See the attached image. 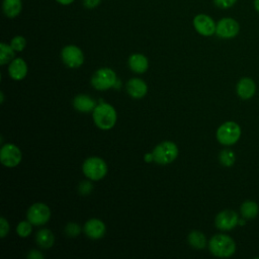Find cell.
I'll return each mask as SVG.
<instances>
[{
    "instance_id": "6da1fadb",
    "label": "cell",
    "mask_w": 259,
    "mask_h": 259,
    "mask_svg": "<svg viewBox=\"0 0 259 259\" xmlns=\"http://www.w3.org/2000/svg\"><path fill=\"white\" fill-rule=\"evenodd\" d=\"M208 248L212 255L220 258H228L235 254L236 243L226 234H215L208 242Z\"/></svg>"
},
{
    "instance_id": "7a4b0ae2",
    "label": "cell",
    "mask_w": 259,
    "mask_h": 259,
    "mask_svg": "<svg viewBox=\"0 0 259 259\" xmlns=\"http://www.w3.org/2000/svg\"><path fill=\"white\" fill-rule=\"evenodd\" d=\"M241 126L233 120H229L221 124L215 133L217 140L223 146L235 145L241 138Z\"/></svg>"
},
{
    "instance_id": "3957f363",
    "label": "cell",
    "mask_w": 259,
    "mask_h": 259,
    "mask_svg": "<svg viewBox=\"0 0 259 259\" xmlns=\"http://www.w3.org/2000/svg\"><path fill=\"white\" fill-rule=\"evenodd\" d=\"M93 120L101 130H110L116 122V111L108 103H101L93 110Z\"/></svg>"
},
{
    "instance_id": "277c9868",
    "label": "cell",
    "mask_w": 259,
    "mask_h": 259,
    "mask_svg": "<svg viewBox=\"0 0 259 259\" xmlns=\"http://www.w3.org/2000/svg\"><path fill=\"white\" fill-rule=\"evenodd\" d=\"M154 161L161 165H166L173 162L178 156V148L173 142H163L156 146L153 150Z\"/></svg>"
},
{
    "instance_id": "5b68a950",
    "label": "cell",
    "mask_w": 259,
    "mask_h": 259,
    "mask_svg": "<svg viewBox=\"0 0 259 259\" xmlns=\"http://www.w3.org/2000/svg\"><path fill=\"white\" fill-rule=\"evenodd\" d=\"M83 173L91 180H100L107 173L106 163L98 157H90L86 159L82 166Z\"/></svg>"
},
{
    "instance_id": "8992f818",
    "label": "cell",
    "mask_w": 259,
    "mask_h": 259,
    "mask_svg": "<svg viewBox=\"0 0 259 259\" xmlns=\"http://www.w3.org/2000/svg\"><path fill=\"white\" fill-rule=\"evenodd\" d=\"M116 82V75L114 71L109 68H101L97 70L91 79L92 86L97 90H107L110 87H114Z\"/></svg>"
},
{
    "instance_id": "52a82bcc",
    "label": "cell",
    "mask_w": 259,
    "mask_h": 259,
    "mask_svg": "<svg viewBox=\"0 0 259 259\" xmlns=\"http://www.w3.org/2000/svg\"><path fill=\"white\" fill-rule=\"evenodd\" d=\"M240 32V24L239 22L232 17H224L220 19L217 23L215 34L225 39L234 38Z\"/></svg>"
},
{
    "instance_id": "ba28073f",
    "label": "cell",
    "mask_w": 259,
    "mask_h": 259,
    "mask_svg": "<svg viewBox=\"0 0 259 259\" xmlns=\"http://www.w3.org/2000/svg\"><path fill=\"white\" fill-rule=\"evenodd\" d=\"M239 214L234 209H224L214 219L215 227L221 231H231L239 225Z\"/></svg>"
},
{
    "instance_id": "9c48e42d",
    "label": "cell",
    "mask_w": 259,
    "mask_h": 259,
    "mask_svg": "<svg viewBox=\"0 0 259 259\" xmlns=\"http://www.w3.org/2000/svg\"><path fill=\"white\" fill-rule=\"evenodd\" d=\"M51 217L49 206L41 202L33 203L27 210V220L34 226L45 225Z\"/></svg>"
},
{
    "instance_id": "30bf717a",
    "label": "cell",
    "mask_w": 259,
    "mask_h": 259,
    "mask_svg": "<svg viewBox=\"0 0 259 259\" xmlns=\"http://www.w3.org/2000/svg\"><path fill=\"white\" fill-rule=\"evenodd\" d=\"M61 57L66 66L69 68H78L84 62V55L78 47L74 45L66 46L61 52Z\"/></svg>"
},
{
    "instance_id": "8fae6325",
    "label": "cell",
    "mask_w": 259,
    "mask_h": 259,
    "mask_svg": "<svg viewBox=\"0 0 259 259\" xmlns=\"http://www.w3.org/2000/svg\"><path fill=\"white\" fill-rule=\"evenodd\" d=\"M21 152L13 144H6L0 150L1 163L6 167H15L21 161Z\"/></svg>"
},
{
    "instance_id": "7c38bea8",
    "label": "cell",
    "mask_w": 259,
    "mask_h": 259,
    "mask_svg": "<svg viewBox=\"0 0 259 259\" xmlns=\"http://www.w3.org/2000/svg\"><path fill=\"white\" fill-rule=\"evenodd\" d=\"M193 26L199 34L203 36H210L215 33L217 23L210 16L201 13L197 14L193 18Z\"/></svg>"
},
{
    "instance_id": "4fadbf2b",
    "label": "cell",
    "mask_w": 259,
    "mask_h": 259,
    "mask_svg": "<svg viewBox=\"0 0 259 259\" xmlns=\"http://www.w3.org/2000/svg\"><path fill=\"white\" fill-rule=\"evenodd\" d=\"M257 85L251 77L241 78L236 85V93L239 98L243 100H249L256 94Z\"/></svg>"
},
{
    "instance_id": "5bb4252c",
    "label": "cell",
    "mask_w": 259,
    "mask_h": 259,
    "mask_svg": "<svg viewBox=\"0 0 259 259\" xmlns=\"http://www.w3.org/2000/svg\"><path fill=\"white\" fill-rule=\"evenodd\" d=\"M84 232L86 236L91 239H100L105 234V225L98 219H91L86 222Z\"/></svg>"
},
{
    "instance_id": "9a60e30c",
    "label": "cell",
    "mask_w": 259,
    "mask_h": 259,
    "mask_svg": "<svg viewBox=\"0 0 259 259\" xmlns=\"http://www.w3.org/2000/svg\"><path fill=\"white\" fill-rule=\"evenodd\" d=\"M126 91L133 98H143L148 91L147 84L139 78H133L126 83Z\"/></svg>"
},
{
    "instance_id": "2e32d148",
    "label": "cell",
    "mask_w": 259,
    "mask_h": 259,
    "mask_svg": "<svg viewBox=\"0 0 259 259\" xmlns=\"http://www.w3.org/2000/svg\"><path fill=\"white\" fill-rule=\"evenodd\" d=\"M8 73L12 79L17 81L22 80L27 73V66L24 60L20 58L14 59L8 67Z\"/></svg>"
},
{
    "instance_id": "e0dca14e",
    "label": "cell",
    "mask_w": 259,
    "mask_h": 259,
    "mask_svg": "<svg viewBox=\"0 0 259 259\" xmlns=\"http://www.w3.org/2000/svg\"><path fill=\"white\" fill-rule=\"evenodd\" d=\"M259 213V205L255 200L247 199L240 205V214L247 221L254 220Z\"/></svg>"
},
{
    "instance_id": "ac0fdd59",
    "label": "cell",
    "mask_w": 259,
    "mask_h": 259,
    "mask_svg": "<svg viewBox=\"0 0 259 259\" xmlns=\"http://www.w3.org/2000/svg\"><path fill=\"white\" fill-rule=\"evenodd\" d=\"M74 107L81 112H88L91 110H94L96 107V102L91 97L87 95H77L73 100Z\"/></svg>"
},
{
    "instance_id": "d6986e66",
    "label": "cell",
    "mask_w": 259,
    "mask_h": 259,
    "mask_svg": "<svg viewBox=\"0 0 259 259\" xmlns=\"http://www.w3.org/2000/svg\"><path fill=\"white\" fill-rule=\"evenodd\" d=\"M130 68L136 73H144L148 69V59L142 54H134L128 59Z\"/></svg>"
},
{
    "instance_id": "ffe728a7",
    "label": "cell",
    "mask_w": 259,
    "mask_h": 259,
    "mask_svg": "<svg viewBox=\"0 0 259 259\" xmlns=\"http://www.w3.org/2000/svg\"><path fill=\"white\" fill-rule=\"evenodd\" d=\"M2 9L4 14L9 18L18 16L22 10L21 0H3Z\"/></svg>"
},
{
    "instance_id": "44dd1931",
    "label": "cell",
    "mask_w": 259,
    "mask_h": 259,
    "mask_svg": "<svg viewBox=\"0 0 259 259\" xmlns=\"http://www.w3.org/2000/svg\"><path fill=\"white\" fill-rule=\"evenodd\" d=\"M55 237L49 229H41L36 234V243L44 249L51 248L54 245Z\"/></svg>"
},
{
    "instance_id": "7402d4cb",
    "label": "cell",
    "mask_w": 259,
    "mask_h": 259,
    "mask_svg": "<svg viewBox=\"0 0 259 259\" xmlns=\"http://www.w3.org/2000/svg\"><path fill=\"white\" fill-rule=\"evenodd\" d=\"M188 243L195 249H203L206 246V238L199 231H192L188 235Z\"/></svg>"
},
{
    "instance_id": "603a6c76",
    "label": "cell",
    "mask_w": 259,
    "mask_h": 259,
    "mask_svg": "<svg viewBox=\"0 0 259 259\" xmlns=\"http://www.w3.org/2000/svg\"><path fill=\"white\" fill-rule=\"evenodd\" d=\"M219 161L225 167H231L235 164L236 155L231 149H224L219 154Z\"/></svg>"
},
{
    "instance_id": "cb8c5ba5",
    "label": "cell",
    "mask_w": 259,
    "mask_h": 259,
    "mask_svg": "<svg viewBox=\"0 0 259 259\" xmlns=\"http://www.w3.org/2000/svg\"><path fill=\"white\" fill-rule=\"evenodd\" d=\"M14 50L5 42L0 44V64L5 65L14 57Z\"/></svg>"
},
{
    "instance_id": "d4e9b609",
    "label": "cell",
    "mask_w": 259,
    "mask_h": 259,
    "mask_svg": "<svg viewBox=\"0 0 259 259\" xmlns=\"http://www.w3.org/2000/svg\"><path fill=\"white\" fill-rule=\"evenodd\" d=\"M16 232L17 234L19 235V237L21 238H26L28 237L31 232H32V224L28 221V222H25V221H22L18 224L17 228H16Z\"/></svg>"
},
{
    "instance_id": "484cf974",
    "label": "cell",
    "mask_w": 259,
    "mask_h": 259,
    "mask_svg": "<svg viewBox=\"0 0 259 259\" xmlns=\"http://www.w3.org/2000/svg\"><path fill=\"white\" fill-rule=\"evenodd\" d=\"M10 46H11V48L15 52H21L25 48V46H26V40H25V38L23 36L16 35V36H14L11 39Z\"/></svg>"
},
{
    "instance_id": "4316f807",
    "label": "cell",
    "mask_w": 259,
    "mask_h": 259,
    "mask_svg": "<svg viewBox=\"0 0 259 259\" xmlns=\"http://www.w3.org/2000/svg\"><path fill=\"white\" fill-rule=\"evenodd\" d=\"M80 231H81V228L76 223L68 224L65 229V232L69 237H77L80 234Z\"/></svg>"
},
{
    "instance_id": "83f0119b",
    "label": "cell",
    "mask_w": 259,
    "mask_h": 259,
    "mask_svg": "<svg viewBox=\"0 0 259 259\" xmlns=\"http://www.w3.org/2000/svg\"><path fill=\"white\" fill-rule=\"evenodd\" d=\"M238 0H213V3L217 7L221 9H228L233 7Z\"/></svg>"
},
{
    "instance_id": "f1b7e54d",
    "label": "cell",
    "mask_w": 259,
    "mask_h": 259,
    "mask_svg": "<svg viewBox=\"0 0 259 259\" xmlns=\"http://www.w3.org/2000/svg\"><path fill=\"white\" fill-rule=\"evenodd\" d=\"M9 231V224L5 218H0V237L4 238Z\"/></svg>"
},
{
    "instance_id": "f546056e",
    "label": "cell",
    "mask_w": 259,
    "mask_h": 259,
    "mask_svg": "<svg viewBox=\"0 0 259 259\" xmlns=\"http://www.w3.org/2000/svg\"><path fill=\"white\" fill-rule=\"evenodd\" d=\"M79 190L80 192L83 194V195H87L88 193H90V191L92 190V184L88 181H83L81 184H80V187H79Z\"/></svg>"
},
{
    "instance_id": "4dcf8cb0",
    "label": "cell",
    "mask_w": 259,
    "mask_h": 259,
    "mask_svg": "<svg viewBox=\"0 0 259 259\" xmlns=\"http://www.w3.org/2000/svg\"><path fill=\"white\" fill-rule=\"evenodd\" d=\"M101 0H83V5L87 9H93L100 4Z\"/></svg>"
},
{
    "instance_id": "1f68e13d",
    "label": "cell",
    "mask_w": 259,
    "mask_h": 259,
    "mask_svg": "<svg viewBox=\"0 0 259 259\" xmlns=\"http://www.w3.org/2000/svg\"><path fill=\"white\" fill-rule=\"evenodd\" d=\"M27 258H29V259H42L44 255L39 251L33 250V251L29 252V254L27 255Z\"/></svg>"
},
{
    "instance_id": "d6a6232c",
    "label": "cell",
    "mask_w": 259,
    "mask_h": 259,
    "mask_svg": "<svg viewBox=\"0 0 259 259\" xmlns=\"http://www.w3.org/2000/svg\"><path fill=\"white\" fill-rule=\"evenodd\" d=\"M58 3H60L61 5H70L72 4L75 0H56Z\"/></svg>"
},
{
    "instance_id": "836d02e7",
    "label": "cell",
    "mask_w": 259,
    "mask_h": 259,
    "mask_svg": "<svg viewBox=\"0 0 259 259\" xmlns=\"http://www.w3.org/2000/svg\"><path fill=\"white\" fill-rule=\"evenodd\" d=\"M145 160H146V162H151V161H153V160H154L153 154H147V155L145 156Z\"/></svg>"
},
{
    "instance_id": "e575fe53",
    "label": "cell",
    "mask_w": 259,
    "mask_h": 259,
    "mask_svg": "<svg viewBox=\"0 0 259 259\" xmlns=\"http://www.w3.org/2000/svg\"><path fill=\"white\" fill-rule=\"evenodd\" d=\"M253 6H254L255 10L259 13V0H254L253 1Z\"/></svg>"
},
{
    "instance_id": "d590c367",
    "label": "cell",
    "mask_w": 259,
    "mask_h": 259,
    "mask_svg": "<svg viewBox=\"0 0 259 259\" xmlns=\"http://www.w3.org/2000/svg\"><path fill=\"white\" fill-rule=\"evenodd\" d=\"M0 95H1V103H3V101H4V95H3V92H1V93H0Z\"/></svg>"
}]
</instances>
